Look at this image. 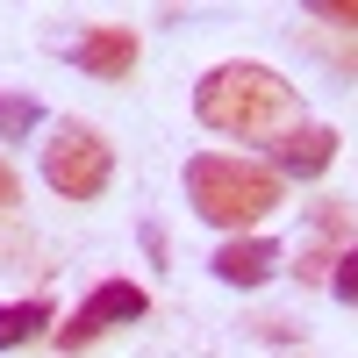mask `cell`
Masks as SVG:
<instances>
[{
  "mask_svg": "<svg viewBox=\"0 0 358 358\" xmlns=\"http://www.w3.org/2000/svg\"><path fill=\"white\" fill-rule=\"evenodd\" d=\"M337 165V129L330 122H294L273 136V172L280 179H322Z\"/></svg>",
  "mask_w": 358,
  "mask_h": 358,
  "instance_id": "5",
  "label": "cell"
},
{
  "mask_svg": "<svg viewBox=\"0 0 358 358\" xmlns=\"http://www.w3.org/2000/svg\"><path fill=\"white\" fill-rule=\"evenodd\" d=\"M50 315H57V308L43 301V294H29V301H0V351H15V344H29V337L57 330Z\"/></svg>",
  "mask_w": 358,
  "mask_h": 358,
  "instance_id": "8",
  "label": "cell"
},
{
  "mask_svg": "<svg viewBox=\"0 0 358 358\" xmlns=\"http://www.w3.org/2000/svg\"><path fill=\"white\" fill-rule=\"evenodd\" d=\"M294 108H301V94L273 72V65H251V57H229V65H208L201 86H194V115L201 129L215 136H280L294 129Z\"/></svg>",
  "mask_w": 358,
  "mask_h": 358,
  "instance_id": "1",
  "label": "cell"
},
{
  "mask_svg": "<svg viewBox=\"0 0 358 358\" xmlns=\"http://www.w3.org/2000/svg\"><path fill=\"white\" fill-rule=\"evenodd\" d=\"M143 315H151V294H143L136 280H101V287H94V294H86V301L50 330V344L72 358V351H86V344H101L108 330H129V322H143Z\"/></svg>",
  "mask_w": 358,
  "mask_h": 358,
  "instance_id": "4",
  "label": "cell"
},
{
  "mask_svg": "<svg viewBox=\"0 0 358 358\" xmlns=\"http://www.w3.org/2000/svg\"><path fill=\"white\" fill-rule=\"evenodd\" d=\"M280 187H287V179L273 165H258V158H229V151L187 158V201H194V215L215 222V229H244L258 215H273Z\"/></svg>",
  "mask_w": 358,
  "mask_h": 358,
  "instance_id": "2",
  "label": "cell"
},
{
  "mask_svg": "<svg viewBox=\"0 0 358 358\" xmlns=\"http://www.w3.org/2000/svg\"><path fill=\"white\" fill-rule=\"evenodd\" d=\"M308 15H315V22H344V29H358V0H315Z\"/></svg>",
  "mask_w": 358,
  "mask_h": 358,
  "instance_id": "11",
  "label": "cell"
},
{
  "mask_svg": "<svg viewBox=\"0 0 358 358\" xmlns=\"http://www.w3.org/2000/svg\"><path fill=\"white\" fill-rule=\"evenodd\" d=\"M208 273H215L222 287H265L280 273V244L273 236H229V244L208 258Z\"/></svg>",
  "mask_w": 358,
  "mask_h": 358,
  "instance_id": "7",
  "label": "cell"
},
{
  "mask_svg": "<svg viewBox=\"0 0 358 358\" xmlns=\"http://www.w3.org/2000/svg\"><path fill=\"white\" fill-rule=\"evenodd\" d=\"M15 201H22V179H15L8 158H0V208H15Z\"/></svg>",
  "mask_w": 358,
  "mask_h": 358,
  "instance_id": "12",
  "label": "cell"
},
{
  "mask_svg": "<svg viewBox=\"0 0 358 358\" xmlns=\"http://www.w3.org/2000/svg\"><path fill=\"white\" fill-rule=\"evenodd\" d=\"M36 129H43V108L36 101H29V94H0V143H22Z\"/></svg>",
  "mask_w": 358,
  "mask_h": 358,
  "instance_id": "9",
  "label": "cell"
},
{
  "mask_svg": "<svg viewBox=\"0 0 358 358\" xmlns=\"http://www.w3.org/2000/svg\"><path fill=\"white\" fill-rule=\"evenodd\" d=\"M115 179V143L94 122H57L43 143V187L57 201H101Z\"/></svg>",
  "mask_w": 358,
  "mask_h": 358,
  "instance_id": "3",
  "label": "cell"
},
{
  "mask_svg": "<svg viewBox=\"0 0 358 358\" xmlns=\"http://www.w3.org/2000/svg\"><path fill=\"white\" fill-rule=\"evenodd\" d=\"M330 294H337L344 308H358V244L337 251V265H330Z\"/></svg>",
  "mask_w": 358,
  "mask_h": 358,
  "instance_id": "10",
  "label": "cell"
},
{
  "mask_svg": "<svg viewBox=\"0 0 358 358\" xmlns=\"http://www.w3.org/2000/svg\"><path fill=\"white\" fill-rule=\"evenodd\" d=\"M136 57H143V36H136V29H122V22H94V29L72 43V65L94 72V79H129Z\"/></svg>",
  "mask_w": 358,
  "mask_h": 358,
  "instance_id": "6",
  "label": "cell"
}]
</instances>
